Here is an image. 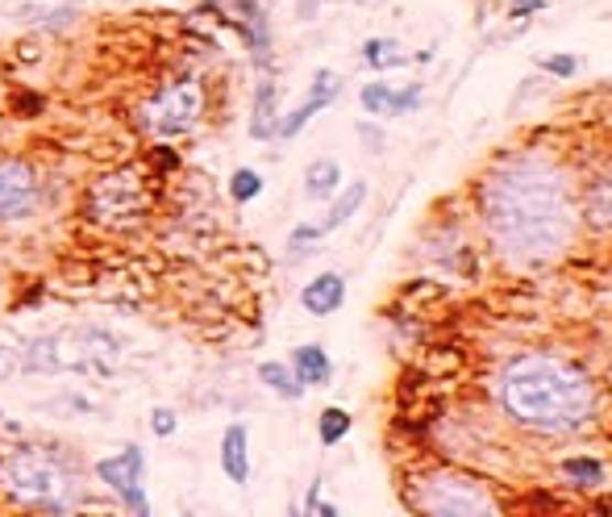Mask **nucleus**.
I'll return each instance as SVG.
<instances>
[{
  "label": "nucleus",
  "instance_id": "18",
  "mask_svg": "<svg viewBox=\"0 0 612 517\" xmlns=\"http://www.w3.org/2000/svg\"><path fill=\"white\" fill-rule=\"evenodd\" d=\"M363 201H367V184H363V180H354L351 189H346V192H342V196L334 201V209H330V217H325L321 226H313L316 238H321V234H330V230H337V226H346L354 213H358V205H363Z\"/></svg>",
  "mask_w": 612,
  "mask_h": 517
},
{
  "label": "nucleus",
  "instance_id": "28",
  "mask_svg": "<svg viewBox=\"0 0 612 517\" xmlns=\"http://www.w3.org/2000/svg\"><path fill=\"white\" fill-rule=\"evenodd\" d=\"M534 9H541V0H517V4H513V18H520V13H534Z\"/></svg>",
  "mask_w": 612,
  "mask_h": 517
},
{
  "label": "nucleus",
  "instance_id": "24",
  "mask_svg": "<svg viewBox=\"0 0 612 517\" xmlns=\"http://www.w3.org/2000/svg\"><path fill=\"white\" fill-rule=\"evenodd\" d=\"M396 51V42H384V39H372L363 46V58L372 63V67H391V63H400V55H391Z\"/></svg>",
  "mask_w": 612,
  "mask_h": 517
},
{
  "label": "nucleus",
  "instance_id": "2",
  "mask_svg": "<svg viewBox=\"0 0 612 517\" xmlns=\"http://www.w3.org/2000/svg\"><path fill=\"white\" fill-rule=\"evenodd\" d=\"M501 401L508 418L538 434H571L583 430L595 409V388L579 367L550 359V355H525L513 359L501 380Z\"/></svg>",
  "mask_w": 612,
  "mask_h": 517
},
{
  "label": "nucleus",
  "instance_id": "20",
  "mask_svg": "<svg viewBox=\"0 0 612 517\" xmlns=\"http://www.w3.org/2000/svg\"><path fill=\"white\" fill-rule=\"evenodd\" d=\"M259 380L267 384L276 397H283V401H300V397H304V384L297 380V371H288L283 364H262Z\"/></svg>",
  "mask_w": 612,
  "mask_h": 517
},
{
  "label": "nucleus",
  "instance_id": "6",
  "mask_svg": "<svg viewBox=\"0 0 612 517\" xmlns=\"http://www.w3.org/2000/svg\"><path fill=\"white\" fill-rule=\"evenodd\" d=\"M421 509L429 514H442V517H463V514H492L496 500L487 497L480 480L463 476V472H438V476L426 480L421 497H417Z\"/></svg>",
  "mask_w": 612,
  "mask_h": 517
},
{
  "label": "nucleus",
  "instance_id": "14",
  "mask_svg": "<svg viewBox=\"0 0 612 517\" xmlns=\"http://www.w3.org/2000/svg\"><path fill=\"white\" fill-rule=\"evenodd\" d=\"M292 371H297V380L309 388V384H330V376H334V364H330L325 346L304 343V346H297V351H292Z\"/></svg>",
  "mask_w": 612,
  "mask_h": 517
},
{
  "label": "nucleus",
  "instance_id": "4",
  "mask_svg": "<svg viewBox=\"0 0 612 517\" xmlns=\"http://www.w3.org/2000/svg\"><path fill=\"white\" fill-rule=\"evenodd\" d=\"M0 476H4V488L13 497L42 505V509H72V505H79V480L55 455H46L37 446L13 451L4 460V467H0Z\"/></svg>",
  "mask_w": 612,
  "mask_h": 517
},
{
  "label": "nucleus",
  "instance_id": "16",
  "mask_svg": "<svg viewBox=\"0 0 612 517\" xmlns=\"http://www.w3.org/2000/svg\"><path fill=\"white\" fill-rule=\"evenodd\" d=\"M583 213L592 217L595 226H612V168L595 172L583 189Z\"/></svg>",
  "mask_w": 612,
  "mask_h": 517
},
{
  "label": "nucleus",
  "instance_id": "27",
  "mask_svg": "<svg viewBox=\"0 0 612 517\" xmlns=\"http://www.w3.org/2000/svg\"><path fill=\"white\" fill-rule=\"evenodd\" d=\"M541 67H546V72H555V76H576V58L571 55H550V58H541Z\"/></svg>",
  "mask_w": 612,
  "mask_h": 517
},
{
  "label": "nucleus",
  "instance_id": "11",
  "mask_svg": "<svg viewBox=\"0 0 612 517\" xmlns=\"http://www.w3.org/2000/svg\"><path fill=\"white\" fill-rule=\"evenodd\" d=\"M342 301H346V280H342L337 271H321V276L309 280L304 292H300V305L309 309L313 317H330V313H337Z\"/></svg>",
  "mask_w": 612,
  "mask_h": 517
},
{
  "label": "nucleus",
  "instance_id": "9",
  "mask_svg": "<svg viewBox=\"0 0 612 517\" xmlns=\"http://www.w3.org/2000/svg\"><path fill=\"white\" fill-rule=\"evenodd\" d=\"M37 205V172L25 159H0V222H21Z\"/></svg>",
  "mask_w": 612,
  "mask_h": 517
},
{
  "label": "nucleus",
  "instance_id": "23",
  "mask_svg": "<svg viewBox=\"0 0 612 517\" xmlns=\"http://www.w3.org/2000/svg\"><path fill=\"white\" fill-rule=\"evenodd\" d=\"M562 472L576 480V484H588V488L604 480V467H600L595 460H567V463H562Z\"/></svg>",
  "mask_w": 612,
  "mask_h": 517
},
{
  "label": "nucleus",
  "instance_id": "10",
  "mask_svg": "<svg viewBox=\"0 0 612 517\" xmlns=\"http://www.w3.org/2000/svg\"><path fill=\"white\" fill-rule=\"evenodd\" d=\"M337 88H342V84H337L334 72H316V76H313V93H309V100L300 105L297 114H288V121H279L276 134L297 138L300 130H304V126H309V121H313V117L321 114V109H330V105H334Z\"/></svg>",
  "mask_w": 612,
  "mask_h": 517
},
{
  "label": "nucleus",
  "instance_id": "25",
  "mask_svg": "<svg viewBox=\"0 0 612 517\" xmlns=\"http://www.w3.org/2000/svg\"><path fill=\"white\" fill-rule=\"evenodd\" d=\"M18 367H21V351L18 346H9V343H0V384L9 380Z\"/></svg>",
  "mask_w": 612,
  "mask_h": 517
},
{
  "label": "nucleus",
  "instance_id": "12",
  "mask_svg": "<svg viewBox=\"0 0 612 517\" xmlns=\"http://www.w3.org/2000/svg\"><path fill=\"white\" fill-rule=\"evenodd\" d=\"M229 9H234V21H238V30L246 34L250 42V55L267 63V46H271V34H267V13H262L259 0H229Z\"/></svg>",
  "mask_w": 612,
  "mask_h": 517
},
{
  "label": "nucleus",
  "instance_id": "3",
  "mask_svg": "<svg viewBox=\"0 0 612 517\" xmlns=\"http://www.w3.org/2000/svg\"><path fill=\"white\" fill-rule=\"evenodd\" d=\"M21 364L30 367V371H42V376H55V371H93V376H105V371L121 364V343L100 326L58 330V334H46V338L30 343Z\"/></svg>",
  "mask_w": 612,
  "mask_h": 517
},
{
  "label": "nucleus",
  "instance_id": "13",
  "mask_svg": "<svg viewBox=\"0 0 612 517\" xmlns=\"http://www.w3.org/2000/svg\"><path fill=\"white\" fill-rule=\"evenodd\" d=\"M421 105V84H412L408 93H391L388 84H367L363 88V109L375 117H400Z\"/></svg>",
  "mask_w": 612,
  "mask_h": 517
},
{
  "label": "nucleus",
  "instance_id": "15",
  "mask_svg": "<svg viewBox=\"0 0 612 517\" xmlns=\"http://www.w3.org/2000/svg\"><path fill=\"white\" fill-rule=\"evenodd\" d=\"M222 472L234 484L250 480V455H246V426H229L222 439Z\"/></svg>",
  "mask_w": 612,
  "mask_h": 517
},
{
  "label": "nucleus",
  "instance_id": "22",
  "mask_svg": "<svg viewBox=\"0 0 612 517\" xmlns=\"http://www.w3.org/2000/svg\"><path fill=\"white\" fill-rule=\"evenodd\" d=\"M259 192H262V175L259 172H250V168H238V172H234V180H229V196H234L238 205L255 201Z\"/></svg>",
  "mask_w": 612,
  "mask_h": 517
},
{
  "label": "nucleus",
  "instance_id": "7",
  "mask_svg": "<svg viewBox=\"0 0 612 517\" xmlns=\"http://www.w3.org/2000/svg\"><path fill=\"white\" fill-rule=\"evenodd\" d=\"M201 109H204L201 84L192 76L175 79L168 88H159V96L147 105V126L159 138H180V134H187V130H196Z\"/></svg>",
  "mask_w": 612,
  "mask_h": 517
},
{
  "label": "nucleus",
  "instance_id": "5",
  "mask_svg": "<svg viewBox=\"0 0 612 517\" xmlns=\"http://www.w3.org/2000/svg\"><path fill=\"white\" fill-rule=\"evenodd\" d=\"M147 209V189L138 172H109L88 192V217L96 226H133Z\"/></svg>",
  "mask_w": 612,
  "mask_h": 517
},
{
  "label": "nucleus",
  "instance_id": "8",
  "mask_svg": "<svg viewBox=\"0 0 612 517\" xmlns=\"http://www.w3.org/2000/svg\"><path fill=\"white\" fill-rule=\"evenodd\" d=\"M142 467H147L142 451H138V446H126V451H117V455L96 463V476L105 480L112 493L130 505L133 514H150L147 497H142Z\"/></svg>",
  "mask_w": 612,
  "mask_h": 517
},
{
  "label": "nucleus",
  "instance_id": "17",
  "mask_svg": "<svg viewBox=\"0 0 612 517\" xmlns=\"http://www.w3.org/2000/svg\"><path fill=\"white\" fill-rule=\"evenodd\" d=\"M342 184V168H337L334 159H316L309 163V172H304V196L309 201H330Z\"/></svg>",
  "mask_w": 612,
  "mask_h": 517
},
{
  "label": "nucleus",
  "instance_id": "26",
  "mask_svg": "<svg viewBox=\"0 0 612 517\" xmlns=\"http://www.w3.org/2000/svg\"><path fill=\"white\" fill-rule=\"evenodd\" d=\"M150 430H154L159 439L175 434V413H171V409H154V413H150Z\"/></svg>",
  "mask_w": 612,
  "mask_h": 517
},
{
  "label": "nucleus",
  "instance_id": "21",
  "mask_svg": "<svg viewBox=\"0 0 612 517\" xmlns=\"http://www.w3.org/2000/svg\"><path fill=\"white\" fill-rule=\"evenodd\" d=\"M316 434H321L325 446H337V442L351 434V413L346 409H325L321 422H316Z\"/></svg>",
  "mask_w": 612,
  "mask_h": 517
},
{
  "label": "nucleus",
  "instance_id": "1",
  "mask_svg": "<svg viewBox=\"0 0 612 517\" xmlns=\"http://www.w3.org/2000/svg\"><path fill=\"white\" fill-rule=\"evenodd\" d=\"M480 213L496 250L513 263L555 259L571 247L579 226L571 180L538 154L508 159L487 175L480 189Z\"/></svg>",
  "mask_w": 612,
  "mask_h": 517
},
{
  "label": "nucleus",
  "instance_id": "19",
  "mask_svg": "<svg viewBox=\"0 0 612 517\" xmlns=\"http://www.w3.org/2000/svg\"><path fill=\"white\" fill-rule=\"evenodd\" d=\"M276 100H279L276 84H271V79H262L259 93H255V117H250V134H255V138H271L279 130Z\"/></svg>",
  "mask_w": 612,
  "mask_h": 517
}]
</instances>
